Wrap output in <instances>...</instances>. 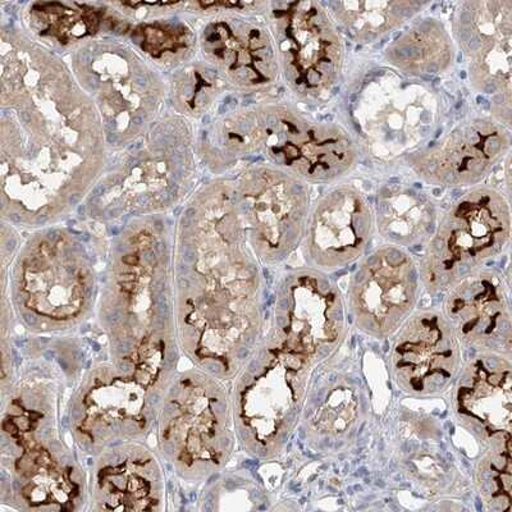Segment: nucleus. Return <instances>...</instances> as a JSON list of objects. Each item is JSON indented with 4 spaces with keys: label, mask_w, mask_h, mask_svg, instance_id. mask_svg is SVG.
I'll return each instance as SVG.
<instances>
[{
    "label": "nucleus",
    "mask_w": 512,
    "mask_h": 512,
    "mask_svg": "<svg viewBox=\"0 0 512 512\" xmlns=\"http://www.w3.org/2000/svg\"><path fill=\"white\" fill-rule=\"evenodd\" d=\"M512 144L511 128L491 116L465 118L404 160L423 184L469 190L495 172Z\"/></svg>",
    "instance_id": "nucleus-16"
},
{
    "label": "nucleus",
    "mask_w": 512,
    "mask_h": 512,
    "mask_svg": "<svg viewBox=\"0 0 512 512\" xmlns=\"http://www.w3.org/2000/svg\"><path fill=\"white\" fill-rule=\"evenodd\" d=\"M443 295L441 312L461 346L475 354L511 356V303L504 274L495 268H480Z\"/></svg>",
    "instance_id": "nucleus-20"
},
{
    "label": "nucleus",
    "mask_w": 512,
    "mask_h": 512,
    "mask_svg": "<svg viewBox=\"0 0 512 512\" xmlns=\"http://www.w3.org/2000/svg\"><path fill=\"white\" fill-rule=\"evenodd\" d=\"M53 260L48 264L41 245L27 255L24 276L13 294V310L18 323L36 336H62L75 331L89 319L94 309V278L88 268L75 260L54 259L61 232L50 231Z\"/></svg>",
    "instance_id": "nucleus-12"
},
{
    "label": "nucleus",
    "mask_w": 512,
    "mask_h": 512,
    "mask_svg": "<svg viewBox=\"0 0 512 512\" xmlns=\"http://www.w3.org/2000/svg\"><path fill=\"white\" fill-rule=\"evenodd\" d=\"M511 239L509 199L496 187L464 190L438 218L419 253L420 281L432 295L478 271L504 253Z\"/></svg>",
    "instance_id": "nucleus-7"
},
{
    "label": "nucleus",
    "mask_w": 512,
    "mask_h": 512,
    "mask_svg": "<svg viewBox=\"0 0 512 512\" xmlns=\"http://www.w3.org/2000/svg\"><path fill=\"white\" fill-rule=\"evenodd\" d=\"M344 116L360 154L391 164L404 162L436 139L445 102L431 82L410 79L382 64L352 79Z\"/></svg>",
    "instance_id": "nucleus-4"
},
{
    "label": "nucleus",
    "mask_w": 512,
    "mask_h": 512,
    "mask_svg": "<svg viewBox=\"0 0 512 512\" xmlns=\"http://www.w3.org/2000/svg\"><path fill=\"white\" fill-rule=\"evenodd\" d=\"M511 356L477 354L455 381L457 420L488 447L511 438Z\"/></svg>",
    "instance_id": "nucleus-21"
},
{
    "label": "nucleus",
    "mask_w": 512,
    "mask_h": 512,
    "mask_svg": "<svg viewBox=\"0 0 512 512\" xmlns=\"http://www.w3.org/2000/svg\"><path fill=\"white\" fill-rule=\"evenodd\" d=\"M283 75L306 104H322L344 79L346 45L323 2L274 4Z\"/></svg>",
    "instance_id": "nucleus-10"
},
{
    "label": "nucleus",
    "mask_w": 512,
    "mask_h": 512,
    "mask_svg": "<svg viewBox=\"0 0 512 512\" xmlns=\"http://www.w3.org/2000/svg\"><path fill=\"white\" fill-rule=\"evenodd\" d=\"M163 396L111 360L95 361L72 388L64 413L68 434L89 459L123 443L145 442Z\"/></svg>",
    "instance_id": "nucleus-8"
},
{
    "label": "nucleus",
    "mask_w": 512,
    "mask_h": 512,
    "mask_svg": "<svg viewBox=\"0 0 512 512\" xmlns=\"http://www.w3.org/2000/svg\"><path fill=\"white\" fill-rule=\"evenodd\" d=\"M56 365L30 360L2 390L0 501L20 511L88 510L89 470L66 437Z\"/></svg>",
    "instance_id": "nucleus-2"
},
{
    "label": "nucleus",
    "mask_w": 512,
    "mask_h": 512,
    "mask_svg": "<svg viewBox=\"0 0 512 512\" xmlns=\"http://www.w3.org/2000/svg\"><path fill=\"white\" fill-rule=\"evenodd\" d=\"M450 32L470 88L487 100L489 116L511 128L512 0L457 3Z\"/></svg>",
    "instance_id": "nucleus-11"
},
{
    "label": "nucleus",
    "mask_w": 512,
    "mask_h": 512,
    "mask_svg": "<svg viewBox=\"0 0 512 512\" xmlns=\"http://www.w3.org/2000/svg\"><path fill=\"white\" fill-rule=\"evenodd\" d=\"M116 287L105 295L99 326L108 345V359L154 391L166 393L180 372L175 300L166 273L140 285L141 255L123 254Z\"/></svg>",
    "instance_id": "nucleus-3"
},
{
    "label": "nucleus",
    "mask_w": 512,
    "mask_h": 512,
    "mask_svg": "<svg viewBox=\"0 0 512 512\" xmlns=\"http://www.w3.org/2000/svg\"><path fill=\"white\" fill-rule=\"evenodd\" d=\"M144 441L127 442L91 457L89 511H162L167 488L163 461Z\"/></svg>",
    "instance_id": "nucleus-19"
},
{
    "label": "nucleus",
    "mask_w": 512,
    "mask_h": 512,
    "mask_svg": "<svg viewBox=\"0 0 512 512\" xmlns=\"http://www.w3.org/2000/svg\"><path fill=\"white\" fill-rule=\"evenodd\" d=\"M80 201V195H72L70 198V203L72 205H76Z\"/></svg>",
    "instance_id": "nucleus-28"
},
{
    "label": "nucleus",
    "mask_w": 512,
    "mask_h": 512,
    "mask_svg": "<svg viewBox=\"0 0 512 512\" xmlns=\"http://www.w3.org/2000/svg\"><path fill=\"white\" fill-rule=\"evenodd\" d=\"M390 369L401 391L433 397L450 390L461 369V345L438 309H416L392 335Z\"/></svg>",
    "instance_id": "nucleus-17"
},
{
    "label": "nucleus",
    "mask_w": 512,
    "mask_h": 512,
    "mask_svg": "<svg viewBox=\"0 0 512 512\" xmlns=\"http://www.w3.org/2000/svg\"><path fill=\"white\" fill-rule=\"evenodd\" d=\"M214 57L236 86L253 93L268 88L278 76V62L267 32L248 22H219L207 32Z\"/></svg>",
    "instance_id": "nucleus-24"
},
{
    "label": "nucleus",
    "mask_w": 512,
    "mask_h": 512,
    "mask_svg": "<svg viewBox=\"0 0 512 512\" xmlns=\"http://www.w3.org/2000/svg\"><path fill=\"white\" fill-rule=\"evenodd\" d=\"M104 189L102 186L98 187V189H95L93 196L95 198H98V196L103 195Z\"/></svg>",
    "instance_id": "nucleus-29"
},
{
    "label": "nucleus",
    "mask_w": 512,
    "mask_h": 512,
    "mask_svg": "<svg viewBox=\"0 0 512 512\" xmlns=\"http://www.w3.org/2000/svg\"><path fill=\"white\" fill-rule=\"evenodd\" d=\"M374 226L384 244L420 253L436 230V201L419 186L388 181L374 195Z\"/></svg>",
    "instance_id": "nucleus-22"
},
{
    "label": "nucleus",
    "mask_w": 512,
    "mask_h": 512,
    "mask_svg": "<svg viewBox=\"0 0 512 512\" xmlns=\"http://www.w3.org/2000/svg\"><path fill=\"white\" fill-rule=\"evenodd\" d=\"M154 433L160 459L182 482L216 477L237 441L227 382L194 367L178 372L164 393Z\"/></svg>",
    "instance_id": "nucleus-5"
},
{
    "label": "nucleus",
    "mask_w": 512,
    "mask_h": 512,
    "mask_svg": "<svg viewBox=\"0 0 512 512\" xmlns=\"http://www.w3.org/2000/svg\"><path fill=\"white\" fill-rule=\"evenodd\" d=\"M422 286L415 255L383 244L356 263L347 290V310L360 331L384 340L415 312Z\"/></svg>",
    "instance_id": "nucleus-14"
},
{
    "label": "nucleus",
    "mask_w": 512,
    "mask_h": 512,
    "mask_svg": "<svg viewBox=\"0 0 512 512\" xmlns=\"http://www.w3.org/2000/svg\"><path fill=\"white\" fill-rule=\"evenodd\" d=\"M374 233L373 207L364 192L336 184L314 201L301 245L309 267L336 273L368 253Z\"/></svg>",
    "instance_id": "nucleus-18"
},
{
    "label": "nucleus",
    "mask_w": 512,
    "mask_h": 512,
    "mask_svg": "<svg viewBox=\"0 0 512 512\" xmlns=\"http://www.w3.org/2000/svg\"><path fill=\"white\" fill-rule=\"evenodd\" d=\"M383 66L410 79L431 82L454 70L457 50L445 22L434 16L416 17L382 52Z\"/></svg>",
    "instance_id": "nucleus-23"
},
{
    "label": "nucleus",
    "mask_w": 512,
    "mask_h": 512,
    "mask_svg": "<svg viewBox=\"0 0 512 512\" xmlns=\"http://www.w3.org/2000/svg\"><path fill=\"white\" fill-rule=\"evenodd\" d=\"M323 4L344 38L358 45L396 35L432 6V2L416 0H329Z\"/></svg>",
    "instance_id": "nucleus-26"
},
{
    "label": "nucleus",
    "mask_w": 512,
    "mask_h": 512,
    "mask_svg": "<svg viewBox=\"0 0 512 512\" xmlns=\"http://www.w3.org/2000/svg\"><path fill=\"white\" fill-rule=\"evenodd\" d=\"M360 415L359 388L338 373L310 378L301 420L309 440L332 447L354 432Z\"/></svg>",
    "instance_id": "nucleus-25"
},
{
    "label": "nucleus",
    "mask_w": 512,
    "mask_h": 512,
    "mask_svg": "<svg viewBox=\"0 0 512 512\" xmlns=\"http://www.w3.org/2000/svg\"><path fill=\"white\" fill-rule=\"evenodd\" d=\"M134 122L136 123V125H141V122H143V120H141L140 117H137L135 118Z\"/></svg>",
    "instance_id": "nucleus-30"
},
{
    "label": "nucleus",
    "mask_w": 512,
    "mask_h": 512,
    "mask_svg": "<svg viewBox=\"0 0 512 512\" xmlns=\"http://www.w3.org/2000/svg\"><path fill=\"white\" fill-rule=\"evenodd\" d=\"M240 216L256 255L280 263L303 244L312 203L306 182L287 172L255 167L237 194Z\"/></svg>",
    "instance_id": "nucleus-15"
},
{
    "label": "nucleus",
    "mask_w": 512,
    "mask_h": 512,
    "mask_svg": "<svg viewBox=\"0 0 512 512\" xmlns=\"http://www.w3.org/2000/svg\"><path fill=\"white\" fill-rule=\"evenodd\" d=\"M269 335L318 364L332 356L346 336V304L329 273L312 267L288 273L274 295Z\"/></svg>",
    "instance_id": "nucleus-13"
},
{
    "label": "nucleus",
    "mask_w": 512,
    "mask_h": 512,
    "mask_svg": "<svg viewBox=\"0 0 512 512\" xmlns=\"http://www.w3.org/2000/svg\"><path fill=\"white\" fill-rule=\"evenodd\" d=\"M256 148L276 166L312 185H336L359 166L361 154L349 130L290 105L258 109Z\"/></svg>",
    "instance_id": "nucleus-9"
},
{
    "label": "nucleus",
    "mask_w": 512,
    "mask_h": 512,
    "mask_svg": "<svg viewBox=\"0 0 512 512\" xmlns=\"http://www.w3.org/2000/svg\"><path fill=\"white\" fill-rule=\"evenodd\" d=\"M480 497L488 510L511 511L512 464L511 438L487 447L475 468Z\"/></svg>",
    "instance_id": "nucleus-27"
},
{
    "label": "nucleus",
    "mask_w": 512,
    "mask_h": 512,
    "mask_svg": "<svg viewBox=\"0 0 512 512\" xmlns=\"http://www.w3.org/2000/svg\"><path fill=\"white\" fill-rule=\"evenodd\" d=\"M239 208L223 201L205 244L184 240L181 259L195 271L177 272L178 344L192 367L233 382L264 336L258 265L244 248Z\"/></svg>",
    "instance_id": "nucleus-1"
},
{
    "label": "nucleus",
    "mask_w": 512,
    "mask_h": 512,
    "mask_svg": "<svg viewBox=\"0 0 512 512\" xmlns=\"http://www.w3.org/2000/svg\"><path fill=\"white\" fill-rule=\"evenodd\" d=\"M314 365L268 333L233 379L237 441L254 459L272 460L285 450L301 422Z\"/></svg>",
    "instance_id": "nucleus-6"
}]
</instances>
